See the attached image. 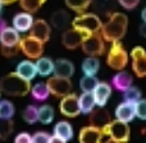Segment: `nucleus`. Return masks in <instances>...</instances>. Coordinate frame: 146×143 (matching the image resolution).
Wrapping results in <instances>:
<instances>
[{"mask_svg": "<svg viewBox=\"0 0 146 143\" xmlns=\"http://www.w3.org/2000/svg\"><path fill=\"white\" fill-rule=\"evenodd\" d=\"M103 138V129L94 125L83 127L78 134V142L80 143H100Z\"/></svg>", "mask_w": 146, "mask_h": 143, "instance_id": "12", "label": "nucleus"}, {"mask_svg": "<svg viewBox=\"0 0 146 143\" xmlns=\"http://www.w3.org/2000/svg\"><path fill=\"white\" fill-rule=\"evenodd\" d=\"M50 137L51 136L48 133V132L38 130L32 136V143H49Z\"/></svg>", "mask_w": 146, "mask_h": 143, "instance_id": "37", "label": "nucleus"}, {"mask_svg": "<svg viewBox=\"0 0 146 143\" xmlns=\"http://www.w3.org/2000/svg\"><path fill=\"white\" fill-rule=\"evenodd\" d=\"M0 97H1V91H0Z\"/></svg>", "mask_w": 146, "mask_h": 143, "instance_id": "48", "label": "nucleus"}, {"mask_svg": "<svg viewBox=\"0 0 146 143\" xmlns=\"http://www.w3.org/2000/svg\"><path fill=\"white\" fill-rule=\"evenodd\" d=\"M95 103L98 107H104L111 96V86L108 82H99L92 91Z\"/></svg>", "mask_w": 146, "mask_h": 143, "instance_id": "15", "label": "nucleus"}, {"mask_svg": "<svg viewBox=\"0 0 146 143\" xmlns=\"http://www.w3.org/2000/svg\"><path fill=\"white\" fill-rule=\"evenodd\" d=\"M33 17L31 13H27V12H21L18 14H15L13 17V20H12V24H13V28L18 32H30L31 27L33 24Z\"/></svg>", "mask_w": 146, "mask_h": 143, "instance_id": "16", "label": "nucleus"}, {"mask_svg": "<svg viewBox=\"0 0 146 143\" xmlns=\"http://www.w3.org/2000/svg\"><path fill=\"white\" fill-rule=\"evenodd\" d=\"M95 106L96 103L92 92H82L78 96V107H80L81 114L88 115L95 109Z\"/></svg>", "mask_w": 146, "mask_h": 143, "instance_id": "22", "label": "nucleus"}, {"mask_svg": "<svg viewBox=\"0 0 146 143\" xmlns=\"http://www.w3.org/2000/svg\"><path fill=\"white\" fill-rule=\"evenodd\" d=\"M111 84H113V87L115 90L123 92V91H126L127 88L133 84V78H132V75L129 73L124 71H119L111 78Z\"/></svg>", "mask_w": 146, "mask_h": 143, "instance_id": "20", "label": "nucleus"}, {"mask_svg": "<svg viewBox=\"0 0 146 143\" xmlns=\"http://www.w3.org/2000/svg\"><path fill=\"white\" fill-rule=\"evenodd\" d=\"M15 1H19V0H1L3 5H10V4H13V3H15Z\"/></svg>", "mask_w": 146, "mask_h": 143, "instance_id": "44", "label": "nucleus"}, {"mask_svg": "<svg viewBox=\"0 0 146 143\" xmlns=\"http://www.w3.org/2000/svg\"><path fill=\"white\" fill-rule=\"evenodd\" d=\"M136 118L146 120V98H140L136 102Z\"/></svg>", "mask_w": 146, "mask_h": 143, "instance_id": "36", "label": "nucleus"}, {"mask_svg": "<svg viewBox=\"0 0 146 143\" xmlns=\"http://www.w3.org/2000/svg\"><path fill=\"white\" fill-rule=\"evenodd\" d=\"M13 143H32V136L27 132H21L15 136Z\"/></svg>", "mask_w": 146, "mask_h": 143, "instance_id": "39", "label": "nucleus"}, {"mask_svg": "<svg viewBox=\"0 0 146 143\" xmlns=\"http://www.w3.org/2000/svg\"><path fill=\"white\" fill-rule=\"evenodd\" d=\"M91 1L92 0H66V4L71 10L81 14L87 10V8L91 5Z\"/></svg>", "mask_w": 146, "mask_h": 143, "instance_id": "29", "label": "nucleus"}, {"mask_svg": "<svg viewBox=\"0 0 146 143\" xmlns=\"http://www.w3.org/2000/svg\"><path fill=\"white\" fill-rule=\"evenodd\" d=\"M46 86L49 88L50 95L54 97L62 98L66 95L72 92V82L71 78H64V77H58V75H53L48 79Z\"/></svg>", "mask_w": 146, "mask_h": 143, "instance_id": "8", "label": "nucleus"}, {"mask_svg": "<svg viewBox=\"0 0 146 143\" xmlns=\"http://www.w3.org/2000/svg\"><path fill=\"white\" fill-rule=\"evenodd\" d=\"M1 55H4L5 58H14L18 54L21 53V47L18 46H12V47H5V46H1Z\"/></svg>", "mask_w": 146, "mask_h": 143, "instance_id": "38", "label": "nucleus"}, {"mask_svg": "<svg viewBox=\"0 0 146 143\" xmlns=\"http://www.w3.org/2000/svg\"><path fill=\"white\" fill-rule=\"evenodd\" d=\"M141 18H142V22L146 23V7L142 9V12H141Z\"/></svg>", "mask_w": 146, "mask_h": 143, "instance_id": "45", "label": "nucleus"}, {"mask_svg": "<svg viewBox=\"0 0 146 143\" xmlns=\"http://www.w3.org/2000/svg\"><path fill=\"white\" fill-rule=\"evenodd\" d=\"M88 121H90V125L103 128L105 124H108L109 121H110V115H109L108 111L104 110L103 107L98 109V110L94 109V110L88 114Z\"/></svg>", "mask_w": 146, "mask_h": 143, "instance_id": "21", "label": "nucleus"}, {"mask_svg": "<svg viewBox=\"0 0 146 143\" xmlns=\"http://www.w3.org/2000/svg\"><path fill=\"white\" fill-rule=\"evenodd\" d=\"M30 93H31L33 100L40 101V102L46 101L49 98V96H50L48 86H46V83H44V82H38V83H36V84L31 86Z\"/></svg>", "mask_w": 146, "mask_h": 143, "instance_id": "26", "label": "nucleus"}, {"mask_svg": "<svg viewBox=\"0 0 146 143\" xmlns=\"http://www.w3.org/2000/svg\"><path fill=\"white\" fill-rule=\"evenodd\" d=\"M36 71L37 74L41 77H49V75L54 74V60L46 56H40L36 59Z\"/></svg>", "mask_w": 146, "mask_h": 143, "instance_id": "23", "label": "nucleus"}, {"mask_svg": "<svg viewBox=\"0 0 146 143\" xmlns=\"http://www.w3.org/2000/svg\"><path fill=\"white\" fill-rule=\"evenodd\" d=\"M87 33L82 32L80 30H76V28H67L64 30L63 35H62V43L66 49L68 50H74V49L80 47L82 45L83 40L87 37Z\"/></svg>", "mask_w": 146, "mask_h": 143, "instance_id": "10", "label": "nucleus"}, {"mask_svg": "<svg viewBox=\"0 0 146 143\" xmlns=\"http://www.w3.org/2000/svg\"><path fill=\"white\" fill-rule=\"evenodd\" d=\"M104 137L108 139L119 143H127L131 138V128L128 123H123L121 120H110L108 124L103 127Z\"/></svg>", "mask_w": 146, "mask_h": 143, "instance_id": "3", "label": "nucleus"}, {"mask_svg": "<svg viewBox=\"0 0 146 143\" xmlns=\"http://www.w3.org/2000/svg\"><path fill=\"white\" fill-rule=\"evenodd\" d=\"M100 68V61L96 56H87L82 61L81 69L83 72V75H96Z\"/></svg>", "mask_w": 146, "mask_h": 143, "instance_id": "27", "label": "nucleus"}, {"mask_svg": "<svg viewBox=\"0 0 146 143\" xmlns=\"http://www.w3.org/2000/svg\"><path fill=\"white\" fill-rule=\"evenodd\" d=\"M15 73H17L19 77H22L23 79L28 80H33L37 75V71H36V65L33 61L31 60H22L17 64L15 67Z\"/></svg>", "mask_w": 146, "mask_h": 143, "instance_id": "17", "label": "nucleus"}, {"mask_svg": "<svg viewBox=\"0 0 146 143\" xmlns=\"http://www.w3.org/2000/svg\"><path fill=\"white\" fill-rule=\"evenodd\" d=\"M140 35L146 38V23H142V24L140 26Z\"/></svg>", "mask_w": 146, "mask_h": 143, "instance_id": "42", "label": "nucleus"}, {"mask_svg": "<svg viewBox=\"0 0 146 143\" xmlns=\"http://www.w3.org/2000/svg\"><path fill=\"white\" fill-rule=\"evenodd\" d=\"M74 74V65L68 59L60 58L54 61V75L64 78H71Z\"/></svg>", "mask_w": 146, "mask_h": 143, "instance_id": "19", "label": "nucleus"}, {"mask_svg": "<svg viewBox=\"0 0 146 143\" xmlns=\"http://www.w3.org/2000/svg\"><path fill=\"white\" fill-rule=\"evenodd\" d=\"M106 64L114 71H123L127 67L128 54L119 41L110 42V47H109L108 55H106Z\"/></svg>", "mask_w": 146, "mask_h": 143, "instance_id": "5", "label": "nucleus"}, {"mask_svg": "<svg viewBox=\"0 0 146 143\" xmlns=\"http://www.w3.org/2000/svg\"><path fill=\"white\" fill-rule=\"evenodd\" d=\"M118 3L121 4L122 8L127 10H132L140 4V0H118Z\"/></svg>", "mask_w": 146, "mask_h": 143, "instance_id": "40", "label": "nucleus"}, {"mask_svg": "<svg viewBox=\"0 0 146 143\" xmlns=\"http://www.w3.org/2000/svg\"><path fill=\"white\" fill-rule=\"evenodd\" d=\"M59 110L62 115L67 118H76L81 114L80 107H78V96L76 93H68L64 97H62L60 103H59Z\"/></svg>", "mask_w": 146, "mask_h": 143, "instance_id": "11", "label": "nucleus"}, {"mask_svg": "<svg viewBox=\"0 0 146 143\" xmlns=\"http://www.w3.org/2000/svg\"><path fill=\"white\" fill-rule=\"evenodd\" d=\"M54 109L50 105H41L38 107V121L44 125H49L54 120Z\"/></svg>", "mask_w": 146, "mask_h": 143, "instance_id": "28", "label": "nucleus"}, {"mask_svg": "<svg viewBox=\"0 0 146 143\" xmlns=\"http://www.w3.org/2000/svg\"><path fill=\"white\" fill-rule=\"evenodd\" d=\"M128 27V18L124 13L114 12L109 14L106 23H104L100 30L103 38L108 42L121 41L124 37Z\"/></svg>", "mask_w": 146, "mask_h": 143, "instance_id": "1", "label": "nucleus"}, {"mask_svg": "<svg viewBox=\"0 0 146 143\" xmlns=\"http://www.w3.org/2000/svg\"><path fill=\"white\" fill-rule=\"evenodd\" d=\"M19 47H21V53L25 54L30 60L38 59L44 53V43L31 35L21 38Z\"/></svg>", "mask_w": 146, "mask_h": 143, "instance_id": "7", "label": "nucleus"}, {"mask_svg": "<svg viewBox=\"0 0 146 143\" xmlns=\"http://www.w3.org/2000/svg\"><path fill=\"white\" fill-rule=\"evenodd\" d=\"M14 129L12 119H0V141H5L10 137Z\"/></svg>", "mask_w": 146, "mask_h": 143, "instance_id": "34", "label": "nucleus"}, {"mask_svg": "<svg viewBox=\"0 0 146 143\" xmlns=\"http://www.w3.org/2000/svg\"><path fill=\"white\" fill-rule=\"evenodd\" d=\"M100 143H105V142H104V141H101V142H100Z\"/></svg>", "mask_w": 146, "mask_h": 143, "instance_id": "49", "label": "nucleus"}, {"mask_svg": "<svg viewBox=\"0 0 146 143\" xmlns=\"http://www.w3.org/2000/svg\"><path fill=\"white\" fill-rule=\"evenodd\" d=\"M132 71L139 78L146 77V50L142 46H136L131 50Z\"/></svg>", "mask_w": 146, "mask_h": 143, "instance_id": "9", "label": "nucleus"}, {"mask_svg": "<svg viewBox=\"0 0 146 143\" xmlns=\"http://www.w3.org/2000/svg\"><path fill=\"white\" fill-rule=\"evenodd\" d=\"M30 35L36 37L37 40H40L42 43L48 42L50 40V35H51L50 24L45 19H41V18L33 20V24L30 30Z\"/></svg>", "mask_w": 146, "mask_h": 143, "instance_id": "14", "label": "nucleus"}, {"mask_svg": "<svg viewBox=\"0 0 146 143\" xmlns=\"http://www.w3.org/2000/svg\"><path fill=\"white\" fill-rule=\"evenodd\" d=\"M104 41L105 40L103 38L100 32L91 33L83 40L81 47H82V51L86 55L98 58V56L103 55L104 51H105V42Z\"/></svg>", "mask_w": 146, "mask_h": 143, "instance_id": "6", "label": "nucleus"}, {"mask_svg": "<svg viewBox=\"0 0 146 143\" xmlns=\"http://www.w3.org/2000/svg\"><path fill=\"white\" fill-rule=\"evenodd\" d=\"M15 107L12 101L0 100V119H12L14 116Z\"/></svg>", "mask_w": 146, "mask_h": 143, "instance_id": "33", "label": "nucleus"}, {"mask_svg": "<svg viewBox=\"0 0 146 143\" xmlns=\"http://www.w3.org/2000/svg\"><path fill=\"white\" fill-rule=\"evenodd\" d=\"M53 130H54V136L60 137V138L66 139L67 142L71 141L73 138V127L66 120L58 121V123L54 125Z\"/></svg>", "mask_w": 146, "mask_h": 143, "instance_id": "25", "label": "nucleus"}, {"mask_svg": "<svg viewBox=\"0 0 146 143\" xmlns=\"http://www.w3.org/2000/svg\"><path fill=\"white\" fill-rule=\"evenodd\" d=\"M105 143H119V142H115V141H111V139H108Z\"/></svg>", "mask_w": 146, "mask_h": 143, "instance_id": "46", "label": "nucleus"}, {"mask_svg": "<svg viewBox=\"0 0 146 143\" xmlns=\"http://www.w3.org/2000/svg\"><path fill=\"white\" fill-rule=\"evenodd\" d=\"M31 90V82L23 79L15 72L4 75L0 79V91L8 96L13 97H23L28 95Z\"/></svg>", "mask_w": 146, "mask_h": 143, "instance_id": "2", "label": "nucleus"}, {"mask_svg": "<svg viewBox=\"0 0 146 143\" xmlns=\"http://www.w3.org/2000/svg\"><path fill=\"white\" fill-rule=\"evenodd\" d=\"M46 0H19V5L25 12L27 13H36L44 4Z\"/></svg>", "mask_w": 146, "mask_h": 143, "instance_id": "32", "label": "nucleus"}, {"mask_svg": "<svg viewBox=\"0 0 146 143\" xmlns=\"http://www.w3.org/2000/svg\"><path fill=\"white\" fill-rule=\"evenodd\" d=\"M114 115L117 120H121L123 123H131L136 118V102L123 101L115 107Z\"/></svg>", "mask_w": 146, "mask_h": 143, "instance_id": "13", "label": "nucleus"}, {"mask_svg": "<svg viewBox=\"0 0 146 143\" xmlns=\"http://www.w3.org/2000/svg\"><path fill=\"white\" fill-rule=\"evenodd\" d=\"M21 41L19 32L15 31L13 27H5L0 32V45L5 47H12V46H18Z\"/></svg>", "mask_w": 146, "mask_h": 143, "instance_id": "18", "label": "nucleus"}, {"mask_svg": "<svg viewBox=\"0 0 146 143\" xmlns=\"http://www.w3.org/2000/svg\"><path fill=\"white\" fill-rule=\"evenodd\" d=\"M1 9H3V3H1V0H0V12H1Z\"/></svg>", "mask_w": 146, "mask_h": 143, "instance_id": "47", "label": "nucleus"}, {"mask_svg": "<svg viewBox=\"0 0 146 143\" xmlns=\"http://www.w3.org/2000/svg\"><path fill=\"white\" fill-rule=\"evenodd\" d=\"M49 143H67V141L58 136H51L50 139H49Z\"/></svg>", "mask_w": 146, "mask_h": 143, "instance_id": "41", "label": "nucleus"}, {"mask_svg": "<svg viewBox=\"0 0 146 143\" xmlns=\"http://www.w3.org/2000/svg\"><path fill=\"white\" fill-rule=\"evenodd\" d=\"M50 20H51V24H53L55 28L64 31V30H67V27H68L69 22H71V18H69V14L66 12V10L59 9L51 14Z\"/></svg>", "mask_w": 146, "mask_h": 143, "instance_id": "24", "label": "nucleus"}, {"mask_svg": "<svg viewBox=\"0 0 146 143\" xmlns=\"http://www.w3.org/2000/svg\"><path fill=\"white\" fill-rule=\"evenodd\" d=\"M141 91L137 87H128L126 91H123V100L128 101V102H137V101L141 98Z\"/></svg>", "mask_w": 146, "mask_h": 143, "instance_id": "35", "label": "nucleus"}, {"mask_svg": "<svg viewBox=\"0 0 146 143\" xmlns=\"http://www.w3.org/2000/svg\"><path fill=\"white\" fill-rule=\"evenodd\" d=\"M5 27H7V22H5V20L3 19L1 17H0V32H1V31L4 30Z\"/></svg>", "mask_w": 146, "mask_h": 143, "instance_id": "43", "label": "nucleus"}, {"mask_svg": "<svg viewBox=\"0 0 146 143\" xmlns=\"http://www.w3.org/2000/svg\"><path fill=\"white\" fill-rule=\"evenodd\" d=\"M98 83L99 79L96 75H83L80 79V88L82 92H92Z\"/></svg>", "mask_w": 146, "mask_h": 143, "instance_id": "31", "label": "nucleus"}, {"mask_svg": "<svg viewBox=\"0 0 146 143\" xmlns=\"http://www.w3.org/2000/svg\"><path fill=\"white\" fill-rule=\"evenodd\" d=\"M72 27L76 30H80L82 32L91 35V33L100 32L103 27L101 19L94 13H81L72 20Z\"/></svg>", "mask_w": 146, "mask_h": 143, "instance_id": "4", "label": "nucleus"}, {"mask_svg": "<svg viewBox=\"0 0 146 143\" xmlns=\"http://www.w3.org/2000/svg\"><path fill=\"white\" fill-rule=\"evenodd\" d=\"M22 119L27 124H30V125L35 124L36 121H38V107L35 105H28L27 107L23 110Z\"/></svg>", "mask_w": 146, "mask_h": 143, "instance_id": "30", "label": "nucleus"}]
</instances>
